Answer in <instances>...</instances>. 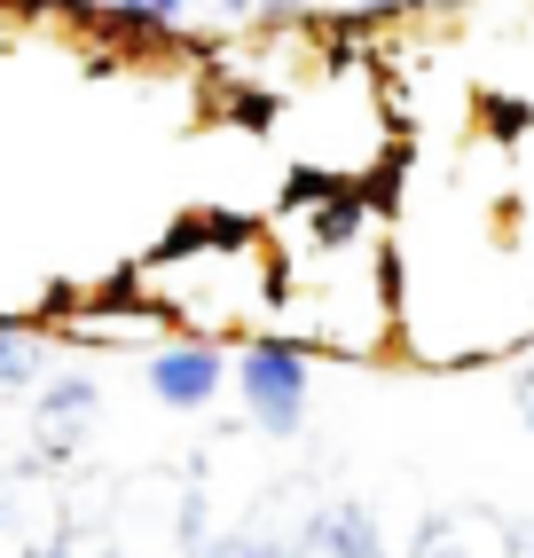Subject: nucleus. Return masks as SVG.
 <instances>
[{"instance_id": "nucleus-1", "label": "nucleus", "mask_w": 534, "mask_h": 558, "mask_svg": "<svg viewBox=\"0 0 534 558\" xmlns=\"http://www.w3.org/2000/svg\"><path fill=\"white\" fill-rule=\"evenodd\" d=\"M119 283L166 330L220 339V347H244V339L283 323L276 236H267V220H244V213H189L181 229L166 244H149Z\"/></svg>"}, {"instance_id": "nucleus-2", "label": "nucleus", "mask_w": 534, "mask_h": 558, "mask_svg": "<svg viewBox=\"0 0 534 558\" xmlns=\"http://www.w3.org/2000/svg\"><path fill=\"white\" fill-rule=\"evenodd\" d=\"M267 126L291 150V173L330 181V190H377L401 158V110H393V87H386V63L369 48H330L276 102Z\"/></svg>"}, {"instance_id": "nucleus-3", "label": "nucleus", "mask_w": 534, "mask_h": 558, "mask_svg": "<svg viewBox=\"0 0 534 558\" xmlns=\"http://www.w3.org/2000/svg\"><path fill=\"white\" fill-rule=\"evenodd\" d=\"M283 259V323L299 347L338 354V362H377L409 339V307H401V268L386 229H354L330 244H299Z\"/></svg>"}, {"instance_id": "nucleus-4", "label": "nucleus", "mask_w": 534, "mask_h": 558, "mask_svg": "<svg viewBox=\"0 0 534 558\" xmlns=\"http://www.w3.org/2000/svg\"><path fill=\"white\" fill-rule=\"evenodd\" d=\"M228 386H236L244 425L259 440H299L315 417V347H299L291 330H259V339L236 347Z\"/></svg>"}, {"instance_id": "nucleus-5", "label": "nucleus", "mask_w": 534, "mask_h": 558, "mask_svg": "<svg viewBox=\"0 0 534 558\" xmlns=\"http://www.w3.org/2000/svg\"><path fill=\"white\" fill-rule=\"evenodd\" d=\"M228 369H236V347L189 339V330H166V339L142 354V386H149V401H158V409L205 417V409L228 393Z\"/></svg>"}, {"instance_id": "nucleus-6", "label": "nucleus", "mask_w": 534, "mask_h": 558, "mask_svg": "<svg viewBox=\"0 0 534 558\" xmlns=\"http://www.w3.org/2000/svg\"><path fill=\"white\" fill-rule=\"evenodd\" d=\"M95 409H102V386L80 378V369H71V378H56V386H32V425H40L48 464L80 449V433L95 425Z\"/></svg>"}, {"instance_id": "nucleus-7", "label": "nucleus", "mask_w": 534, "mask_h": 558, "mask_svg": "<svg viewBox=\"0 0 534 558\" xmlns=\"http://www.w3.org/2000/svg\"><path fill=\"white\" fill-rule=\"evenodd\" d=\"M40 369H48V330L0 323V393H32Z\"/></svg>"}, {"instance_id": "nucleus-8", "label": "nucleus", "mask_w": 534, "mask_h": 558, "mask_svg": "<svg viewBox=\"0 0 534 558\" xmlns=\"http://www.w3.org/2000/svg\"><path fill=\"white\" fill-rule=\"evenodd\" d=\"M197 558H299V527H267V519H244V527L213 535Z\"/></svg>"}, {"instance_id": "nucleus-9", "label": "nucleus", "mask_w": 534, "mask_h": 558, "mask_svg": "<svg viewBox=\"0 0 534 558\" xmlns=\"http://www.w3.org/2000/svg\"><path fill=\"white\" fill-rule=\"evenodd\" d=\"M330 9L354 24H386V16H448V9H472V0H330Z\"/></svg>"}, {"instance_id": "nucleus-10", "label": "nucleus", "mask_w": 534, "mask_h": 558, "mask_svg": "<svg viewBox=\"0 0 534 558\" xmlns=\"http://www.w3.org/2000/svg\"><path fill=\"white\" fill-rule=\"evenodd\" d=\"M511 409H519V425L534 433V354L519 362V378H511Z\"/></svg>"}]
</instances>
